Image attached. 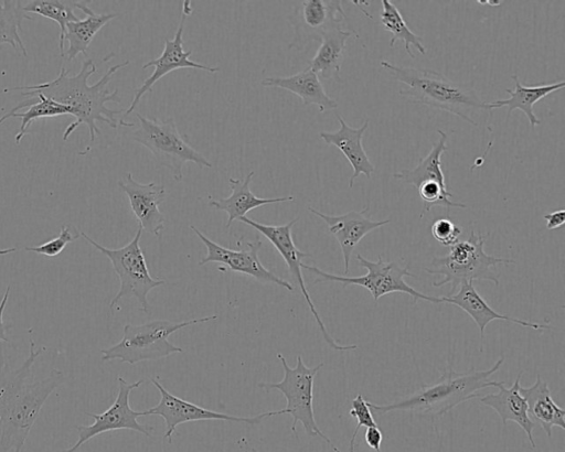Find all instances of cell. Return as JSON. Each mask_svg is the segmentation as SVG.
Returning a JSON list of instances; mask_svg holds the SVG:
<instances>
[{
  "mask_svg": "<svg viewBox=\"0 0 565 452\" xmlns=\"http://www.w3.org/2000/svg\"><path fill=\"white\" fill-rule=\"evenodd\" d=\"M364 439H365L366 444L371 449H373L375 452H382L381 444H382V440H383V434L379 427L366 428V431L364 433Z\"/></svg>",
  "mask_w": 565,
  "mask_h": 452,
  "instance_id": "cell-36",
  "label": "cell"
},
{
  "mask_svg": "<svg viewBox=\"0 0 565 452\" xmlns=\"http://www.w3.org/2000/svg\"><path fill=\"white\" fill-rule=\"evenodd\" d=\"M117 381L118 394L113 405L102 413L85 412L88 417L94 419V422L88 426H77V441L74 445L62 452H75L92 438L104 432L115 430H132L140 432L148 438H152L151 432L153 431V427L142 424L138 421L139 417L147 416L146 410H134L129 403L130 392L138 388L143 383V379H139L135 383H128L125 378L118 376Z\"/></svg>",
  "mask_w": 565,
  "mask_h": 452,
  "instance_id": "cell-13",
  "label": "cell"
},
{
  "mask_svg": "<svg viewBox=\"0 0 565 452\" xmlns=\"http://www.w3.org/2000/svg\"><path fill=\"white\" fill-rule=\"evenodd\" d=\"M23 1L4 0L0 3V46L11 45L15 51L26 56L28 52L19 34L24 19L33 20L23 10Z\"/></svg>",
  "mask_w": 565,
  "mask_h": 452,
  "instance_id": "cell-32",
  "label": "cell"
},
{
  "mask_svg": "<svg viewBox=\"0 0 565 452\" xmlns=\"http://www.w3.org/2000/svg\"><path fill=\"white\" fill-rule=\"evenodd\" d=\"M92 1L78 0H31L23 6V10L32 12L44 18L55 21L60 26L58 49L61 57H64L63 35L65 26L71 21H76L78 18L75 14V9L82 10L86 15L94 11L89 8Z\"/></svg>",
  "mask_w": 565,
  "mask_h": 452,
  "instance_id": "cell-30",
  "label": "cell"
},
{
  "mask_svg": "<svg viewBox=\"0 0 565 452\" xmlns=\"http://www.w3.org/2000/svg\"><path fill=\"white\" fill-rule=\"evenodd\" d=\"M118 13H90L85 19L71 21L65 26L63 44L68 43V49L64 51V56L73 61L79 53L87 56V50L99 30L109 21L118 17Z\"/></svg>",
  "mask_w": 565,
  "mask_h": 452,
  "instance_id": "cell-28",
  "label": "cell"
},
{
  "mask_svg": "<svg viewBox=\"0 0 565 452\" xmlns=\"http://www.w3.org/2000/svg\"><path fill=\"white\" fill-rule=\"evenodd\" d=\"M151 384L160 392V400L157 406L146 410L147 416H159L164 420L166 432L163 438L169 443L179 424L203 420H223L238 423L257 424L264 419L287 413V409L266 411L253 417H238L228 413L217 412L199 405L179 398L169 392L157 378H150Z\"/></svg>",
  "mask_w": 565,
  "mask_h": 452,
  "instance_id": "cell-12",
  "label": "cell"
},
{
  "mask_svg": "<svg viewBox=\"0 0 565 452\" xmlns=\"http://www.w3.org/2000/svg\"><path fill=\"white\" fill-rule=\"evenodd\" d=\"M79 236V233L73 235L67 226H62L61 232L56 237L39 246L25 247L24 250L32 251L46 257H56L64 250V248L70 243H73Z\"/></svg>",
  "mask_w": 565,
  "mask_h": 452,
  "instance_id": "cell-33",
  "label": "cell"
},
{
  "mask_svg": "<svg viewBox=\"0 0 565 452\" xmlns=\"http://www.w3.org/2000/svg\"><path fill=\"white\" fill-rule=\"evenodd\" d=\"M514 80V89L507 88L505 92L510 94L508 99H497L492 103H488V110L494 108L508 107V117L513 110H521L527 117L532 128H535L541 123V120L536 117L533 111V106L536 101L546 97L548 94L559 90L565 86V82H554L545 85L536 86H524L516 74L511 75Z\"/></svg>",
  "mask_w": 565,
  "mask_h": 452,
  "instance_id": "cell-26",
  "label": "cell"
},
{
  "mask_svg": "<svg viewBox=\"0 0 565 452\" xmlns=\"http://www.w3.org/2000/svg\"><path fill=\"white\" fill-rule=\"evenodd\" d=\"M62 115H71V108L61 105L41 94H36L31 98L24 99L11 108L6 115L0 117V123L9 118L21 119L20 129L14 137L15 143L20 144L33 120Z\"/></svg>",
  "mask_w": 565,
  "mask_h": 452,
  "instance_id": "cell-29",
  "label": "cell"
},
{
  "mask_svg": "<svg viewBox=\"0 0 565 452\" xmlns=\"http://www.w3.org/2000/svg\"><path fill=\"white\" fill-rule=\"evenodd\" d=\"M544 219L546 220V228L548 230H553L559 228L565 222V211L558 209L552 213L544 214Z\"/></svg>",
  "mask_w": 565,
  "mask_h": 452,
  "instance_id": "cell-37",
  "label": "cell"
},
{
  "mask_svg": "<svg viewBox=\"0 0 565 452\" xmlns=\"http://www.w3.org/2000/svg\"><path fill=\"white\" fill-rule=\"evenodd\" d=\"M217 315L195 318L183 322H171L168 320H153L142 324H126L122 330L121 340L100 349L102 359H119L121 363L135 365L145 360H158L183 349L173 345L169 336L174 332L200 323L216 320Z\"/></svg>",
  "mask_w": 565,
  "mask_h": 452,
  "instance_id": "cell-6",
  "label": "cell"
},
{
  "mask_svg": "<svg viewBox=\"0 0 565 452\" xmlns=\"http://www.w3.org/2000/svg\"><path fill=\"white\" fill-rule=\"evenodd\" d=\"M490 233L476 234L471 229L469 238L450 246L446 256L434 257L430 267L424 270L430 275H441L444 278L434 281L433 287L450 284L452 294L461 283L469 281L489 280L499 286V275L493 268L497 265L514 263V260L486 254L483 247Z\"/></svg>",
  "mask_w": 565,
  "mask_h": 452,
  "instance_id": "cell-5",
  "label": "cell"
},
{
  "mask_svg": "<svg viewBox=\"0 0 565 452\" xmlns=\"http://www.w3.org/2000/svg\"><path fill=\"white\" fill-rule=\"evenodd\" d=\"M15 250H17V248H15V247L0 249V256L8 255V254H11V252H14Z\"/></svg>",
  "mask_w": 565,
  "mask_h": 452,
  "instance_id": "cell-40",
  "label": "cell"
},
{
  "mask_svg": "<svg viewBox=\"0 0 565 452\" xmlns=\"http://www.w3.org/2000/svg\"><path fill=\"white\" fill-rule=\"evenodd\" d=\"M382 10L380 21L385 31L392 33L390 46L393 47L396 41H403L406 53L411 58L414 54L411 46L415 47L422 55L426 54V47L423 44L422 36L415 34L407 25L402 13L391 0H381Z\"/></svg>",
  "mask_w": 565,
  "mask_h": 452,
  "instance_id": "cell-31",
  "label": "cell"
},
{
  "mask_svg": "<svg viewBox=\"0 0 565 452\" xmlns=\"http://www.w3.org/2000/svg\"><path fill=\"white\" fill-rule=\"evenodd\" d=\"M520 394L527 403V412L533 421H537L548 438L552 437V428L558 427L565 430V410L552 398L551 390L540 374L530 387H519Z\"/></svg>",
  "mask_w": 565,
  "mask_h": 452,
  "instance_id": "cell-24",
  "label": "cell"
},
{
  "mask_svg": "<svg viewBox=\"0 0 565 452\" xmlns=\"http://www.w3.org/2000/svg\"><path fill=\"white\" fill-rule=\"evenodd\" d=\"M180 21L172 40L164 39V46L159 57L153 58L142 65V68L154 67L151 75L143 80L141 86L135 90L131 104L124 111V119L130 115L139 104L141 97L152 92L153 85L167 74L180 68H194L215 74L220 71L217 66H209L190 60L192 51L183 49V31L186 18L192 13L191 1L185 0L182 3Z\"/></svg>",
  "mask_w": 565,
  "mask_h": 452,
  "instance_id": "cell-14",
  "label": "cell"
},
{
  "mask_svg": "<svg viewBox=\"0 0 565 452\" xmlns=\"http://www.w3.org/2000/svg\"><path fill=\"white\" fill-rule=\"evenodd\" d=\"M381 66L394 79L406 85V88L399 89V95L414 104L445 110L472 126H478L472 112L478 109L488 110V103L481 100L473 89L457 84L436 71L397 66L387 61H381Z\"/></svg>",
  "mask_w": 565,
  "mask_h": 452,
  "instance_id": "cell-4",
  "label": "cell"
},
{
  "mask_svg": "<svg viewBox=\"0 0 565 452\" xmlns=\"http://www.w3.org/2000/svg\"><path fill=\"white\" fill-rule=\"evenodd\" d=\"M277 358L284 368V378L278 383H259L258 387L265 390H279L287 400V413L292 417L290 430L296 433L297 423L301 422L308 437H319L327 442L334 452H341L332 441L318 427L313 412V381L323 363L308 367L301 355L297 356L295 367H290L278 353Z\"/></svg>",
  "mask_w": 565,
  "mask_h": 452,
  "instance_id": "cell-9",
  "label": "cell"
},
{
  "mask_svg": "<svg viewBox=\"0 0 565 452\" xmlns=\"http://www.w3.org/2000/svg\"><path fill=\"white\" fill-rule=\"evenodd\" d=\"M430 232L439 244L450 247L459 240L462 229L448 218H438L433 223Z\"/></svg>",
  "mask_w": 565,
  "mask_h": 452,
  "instance_id": "cell-34",
  "label": "cell"
},
{
  "mask_svg": "<svg viewBox=\"0 0 565 452\" xmlns=\"http://www.w3.org/2000/svg\"><path fill=\"white\" fill-rule=\"evenodd\" d=\"M193 233L206 247V256L199 261V266L210 262L222 263L234 272H239L253 277L257 281L274 283L289 291H294V286L271 272L260 261L258 251L263 246L262 240L246 241L245 248L238 250L226 248L205 236L195 226L190 225Z\"/></svg>",
  "mask_w": 565,
  "mask_h": 452,
  "instance_id": "cell-15",
  "label": "cell"
},
{
  "mask_svg": "<svg viewBox=\"0 0 565 452\" xmlns=\"http://www.w3.org/2000/svg\"><path fill=\"white\" fill-rule=\"evenodd\" d=\"M438 141L433 144L426 157L419 159L414 169L395 172L393 177L416 189L424 182H436L443 187H447L441 170V155L447 151L448 134L441 130H438Z\"/></svg>",
  "mask_w": 565,
  "mask_h": 452,
  "instance_id": "cell-27",
  "label": "cell"
},
{
  "mask_svg": "<svg viewBox=\"0 0 565 452\" xmlns=\"http://www.w3.org/2000/svg\"><path fill=\"white\" fill-rule=\"evenodd\" d=\"M521 376L522 372L518 374L513 385L509 388L504 387V381H497L498 392L483 395L479 400L483 406L490 407L498 413L503 426L508 421H513L520 426L527 435L531 446L535 449L536 445L533 439L535 422L530 418L527 403L519 391Z\"/></svg>",
  "mask_w": 565,
  "mask_h": 452,
  "instance_id": "cell-21",
  "label": "cell"
},
{
  "mask_svg": "<svg viewBox=\"0 0 565 452\" xmlns=\"http://www.w3.org/2000/svg\"><path fill=\"white\" fill-rule=\"evenodd\" d=\"M359 429L360 428L358 426L354 429L353 435H352V438L350 440L349 452H355V449H354V446H355V438L358 435Z\"/></svg>",
  "mask_w": 565,
  "mask_h": 452,
  "instance_id": "cell-39",
  "label": "cell"
},
{
  "mask_svg": "<svg viewBox=\"0 0 565 452\" xmlns=\"http://www.w3.org/2000/svg\"><path fill=\"white\" fill-rule=\"evenodd\" d=\"M340 0L298 1L288 19L294 39L288 49L302 50L309 42L319 41L327 30L340 26L345 13Z\"/></svg>",
  "mask_w": 565,
  "mask_h": 452,
  "instance_id": "cell-16",
  "label": "cell"
},
{
  "mask_svg": "<svg viewBox=\"0 0 565 452\" xmlns=\"http://www.w3.org/2000/svg\"><path fill=\"white\" fill-rule=\"evenodd\" d=\"M503 362L504 357L502 356L489 369L471 368L466 373H456L450 365L436 383L425 385L392 403L377 405L369 401V407L377 415L405 410L443 416L461 402L479 397L480 389L495 387L497 381L491 380V376L500 369Z\"/></svg>",
  "mask_w": 565,
  "mask_h": 452,
  "instance_id": "cell-3",
  "label": "cell"
},
{
  "mask_svg": "<svg viewBox=\"0 0 565 452\" xmlns=\"http://www.w3.org/2000/svg\"><path fill=\"white\" fill-rule=\"evenodd\" d=\"M46 349L35 348L30 338L29 356L18 368L7 363L0 349V452H21L49 396L64 381V374L52 369L40 380H31L36 358Z\"/></svg>",
  "mask_w": 565,
  "mask_h": 452,
  "instance_id": "cell-1",
  "label": "cell"
},
{
  "mask_svg": "<svg viewBox=\"0 0 565 452\" xmlns=\"http://www.w3.org/2000/svg\"><path fill=\"white\" fill-rule=\"evenodd\" d=\"M255 172L250 171L243 180L230 177L228 182L232 189V193L225 198H213L209 196V206L217 211H224L227 214V228L233 224L234 220H239V218L246 216V214L254 208L267 204L295 201L292 195L278 197L256 196L250 191V182Z\"/></svg>",
  "mask_w": 565,
  "mask_h": 452,
  "instance_id": "cell-22",
  "label": "cell"
},
{
  "mask_svg": "<svg viewBox=\"0 0 565 452\" xmlns=\"http://www.w3.org/2000/svg\"><path fill=\"white\" fill-rule=\"evenodd\" d=\"M340 128L337 131H321L319 133L328 146H334L347 158L353 169V174L349 180V187L353 186L354 180L364 174L367 179L374 172V165L371 163L362 144L363 134L369 127V119L359 128L349 126L345 120L338 116Z\"/></svg>",
  "mask_w": 565,
  "mask_h": 452,
  "instance_id": "cell-20",
  "label": "cell"
},
{
  "mask_svg": "<svg viewBox=\"0 0 565 452\" xmlns=\"http://www.w3.org/2000/svg\"><path fill=\"white\" fill-rule=\"evenodd\" d=\"M118 186L126 193L130 208L142 230L160 237L166 223L159 209V205L167 195L164 185L154 182L140 183L128 172L125 179L118 181Z\"/></svg>",
  "mask_w": 565,
  "mask_h": 452,
  "instance_id": "cell-17",
  "label": "cell"
},
{
  "mask_svg": "<svg viewBox=\"0 0 565 452\" xmlns=\"http://www.w3.org/2000/svg\"><path fill=\"white\" fill-rule=\"evenodd\" d=\"M10 294V286L7 287L6 292L0 301V341L8 343L9 338L7 337V326L3 322V312L9 300Z\"/></svg>",
  "mask_w": 565,
  "mask_h": 452,
  "instance_id": "cell-38",
  "label": "cell"
},
{
  "mask_svg": "<svg viewBox=\"0 0 565 452\" xmlns=\"http://www.w3.org/2000/svg\"><path fill=\"white\" fill-rule=\"evenodd\" d=\"M353 34L358 36L355 32L343 30L341 26H334L323 32L319 40L320 46L309 62L308 67L319 78H334L341 82L339 74L344 57L345 44Z\"/></svg>",
  "mask_w": 565,
  "mask_h": 452,
  "instance_id": "cell-25",
  "label": "cell"
},
{
  "mask_svg": "<svg viewBox=\"0 0 565 452\" xmlns=\"http://www.w3.org/2000/svg\"><path fill=\"white\" fill-rule=\"evenodd\" d=\"M142 232V228L138 226L135 237L125 246L116 249L102 246L84 232H79L87 243L110 260L114 271L119 278V290L109 303L110 310H114L121 299L135 297L140 310L149 312L148 293L166 283L163 279L153 278L149 272L146 257L140 247Z\"/></svg>",
  "mask_w": 565,
  "mask_h": 452,
  "instance_id": "cell-8",
  "label": "cell"
},
{
  "mask_svg": "<svg viewBox=\"0 0 565 452\" xmlns=\"http://www.w3.org/2000/svg\"><path fill=\"white\" fill-rule=\"evenodd\" d=\"M356 260L361 267L367 270L364 276H338L326 272L316 266H308L305 263H302L301 268L318 276L313 281L315 284L322 281L340 282L344 288L351 284H356L365 288L371 293L374 301H377L385 294L401 292L411 295L415 302L417 300H425L431 303H443L440 297L437 298L424 294L415 290L404 280L405 277H415L408 271L407 267L402 268L394 261H384L381 256H379L376 261H371L358 254Z\"/></svg>",
  "mask_w": 565,
  "mask_h": 452,
  "instance_id": "cell-10",
  "label": "cell"
},
{
  "mask_svg": "<svg viewBox=\"0 0 565 452\" xmlns=\"http://www.w3.org/2000/svg\"><path fill=\"white\" fill-rule=\"evenodd\" d=\"M299 217H296L284 225H266L258 223L247 216H244L239 218V222L250 226L252 228L259 232L266 239L269 240V243L273 244V246L276 248V250L280 254L282 259L286 262V266L296 281L297 286L299 287V290L301 291V294L303 295L308 308L313 315L319 330L326 341V343L333 348L334 351L339 352H345V351H353L356 349L358 346L355 344L350 345H342L338 343L331 334L328 332L323 321L320 318L319 312L316 309L315 303L311 300V297L307 290L305 279L302 277L301 272V260L303 258H311V255L308 252H303L300 249L297 248V246L294 243L292 239V233L291 229L294 225L298 222Z\"/></svg>",
  "mask_w": 565,
  "mask_h": 452,
  "instance_id": "cell-11",
  "label": "cell"
},
{
  "mask_svg": "<svg viewBox=\"0 0 565 452\" xmlns=\"http://www.w3.org/2000/svg\"><path fill=\"white\" fill-rule=\"evenodd\" d=\"M349 413L356 419L359 428L377 427L372 410L369 407V401L365 400L361 394H358L356 397L353 398Z\"/></svg>",
  "mask_w": 565,
  "mask_h": 452,
  "instance_id": "cell-35",
  "label": "cell"
},
{
  "mask_svg": "<svg viewBox=\"0 0 565 452\" xmlns=\"http://www.w3.org/2000/svg\"><path fill=\"white\" fill-rule=\"evenodd\" d=\"M244 452H248V450H245ZM252 452H257L255 449H252Z\"/></svg>",
  "mask_w": 565,
  "mask_h": 452,
  "instance_id": "cell-41",
  "label": "cell"
},
{
  "mask_svg": "<svg viewBox=\"0 0 565 452\" xmlns=\"http://www.w3.org/2000/svg\"><path fill=\"white\" fill-rule=\"evenodd\" d=\"M458 288L459 290L457 293L450 294L449 297H440L443 303H450L458 306L475 321L479 327L481 344L486 326L493 320L508 321L510 323L540 331L541 333L545 330L552 329L548 324L529 322L497 312L480 295L471 281L463 282Z\"/></svg>",
  "mask_w": 565,
  "mask_h": 452,
  "instance_id": "cell-19",
  "label": "cell"
},
{
  "mask_svg": "<svg viewBox=\"0 0 565 452\" xmlns=\"http://www.w3.org/2000/svg\"><path fill=\"white\" fill-rule=\"evenodd\" d=\"M139 127L131 132L135 142L146 147L157 162L169 170L174 181L183 179V166L192 162L199 168H212V163L179 132L172 117L150 119L137 112Z\"/></svg>",
  "mask_w": 565,
  "mask_h": 452,
  "instance_id": "cell-7",
  "label": "cell"
},
{
  "mask_svg": "<svg viewBox=\"0 0 565 452\" xmlns=\"http://www.w3.org/2000/svg\"><path fill=\"white\" fill-rule=\"evenodd\" d=\"M308 211L320 217L338 240L343 256L344 273L349 271L353 250L360 240L372 230L391 223V219L373 220L369 205L361 211H350L341 215H328L311 206H308Z\"/></svg>",
  "mask_w": 565,
  "mask_h": 452,
  "instance_id": "cell-18",
  "label": "cell"
},
{
  "mask_svg": "<svg viewBox=\"0 0 565 452\" xmlns=\"http://www.w3.org/2000/svg\"><path fill=\"white\" fill-rule=\"evenodd\" d=\"M128 64L129 61H125L110 66L95 84L89 85L88 78L96 73L97 66L93 60L88 58L83 62L81 71L74 76H70L68 72L62 67L57 77L51 82L6 88L4 93L23 90V96L41 94L61 105L70 107L71 115L75 117V121L71 122L64 130L63 140H67L81 125H86L89 141L94 142L96 136L100 134V130L96 125L97 121L107 123L115 129L119 126L116 116L124 112L125 109H110L106 106L107 103L120 104L119 89L115 88L110 93L107 89V85L111 77Z\"/></svg>",
  "mask_w": 565,
  "mask_h": 452,
  "instance_id": "cell-2",
  "label": "cell"
},
{
  "mask_svg": "<svg viewBox=\"0 0 565 452\" xmlns=\"http://www.w3.org/2000/svg\"><path fill=\"white\" fill-rule=\"evenodd\" d=\"M260 85L288 90L298 96L302 105H316L320 112L338 108V103L326 93L319 76L308 66L290 76L264 78Z\"/></svg>",
  "mask_w": 565,
  "mask_h": 452,
  "instance_id": "cell-23",
  "label": "cell"
}]
</instances>
